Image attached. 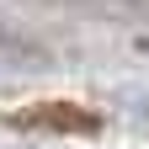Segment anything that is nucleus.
<instances>
[{
	"instance_id": "nucleus-1",
	"label": "nucleus",
	"mask_w": 149,
	"mask_h": 149,
	"mask_svg": "<svg viewBox=\"0 0 149 149\" xmlns=\"http://www.w3.org/2000/svg\"><path fill=\"white\" fill-rule=\"evenodd\" d=\"M0 128L11 133H69V139H96L101 133V112H91L80 101H32L16 112H0Z\"/></svg>"
},
{
	"instance_id": "nucleus-2",
	"label": "nucleus",
	"mask_w": 149,
	"mask_h": 149,
	"mask_svg": "<svg viewBox=\"0 0 149 149\" xmlns=\"http://www.w3.org/2000/svg\"><path fill=\"white\" fill-rule=\"evenodd\" d=\"M0 59H32V43L16 32H0Z\"/></svg>"
}]
</instances>
